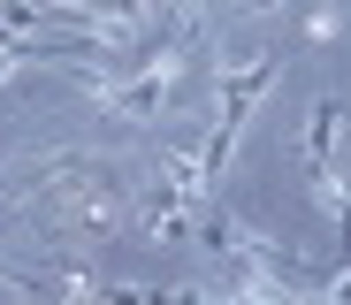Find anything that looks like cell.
Here are the masks:
<instances>
[{"instance_id": "obj_1", "label": "cell", "mask_w": 351, "mask_h": 305, "mask_svg": "<svg viewBox=\"0 0 351 305\" xmlns=\"http://www.w3.org/2000/svg\"><path fill=\"white\" fill-rule=\"evenodd\" d=\"M282 77V53H252L245 69H221V130L206 138V175H221V160L237 153V138H245V122H252V107L267 99V84Z\"/></svg>"}]
</instances>
